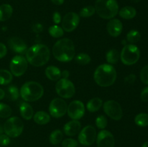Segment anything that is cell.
Returning a JSON list of instances; mask_svg holds the SVG:
<instances>
[{"label": "cell", "mask_w": 148, "mask_h": 147, "mask_svg": "<svg viewBox=\"0 0 148 147\" xmlns=\"http://www.w3.org/2000/svg\"><path fill=\"white\" fill-rule=\"evenodd\" d=\"M26 59L32 66L39 67L48 63L50 59L49 48L43 44H36L27 48Z\"/></svg>", "instance_id": "obj_1"}, {"label": "cell", "mask_w": 148, "mask_h": 147, "mask_svg": "<svg viewBox=\"0 0 148 147\" xmlns=\"http://www.w3.org/2000/svg\"><path fill=\"white\" fill-rule=\"evenodd\" d=\"M55 59L61 62H69L74 59L75 48L73 41L69 38L59 40L52 48Z\"/></svg>", "instance_id": "obj_2"}, {"label": "cell", "mask_w": 148, "mask_h": 147, "mask_svg": "<svg viewBox=\"0 0 148 147\" xmlns=\"http://www.w3.org/2000/svg\"><path fill=\"white\" fill-rule=\"evenodd\" d=\"M116 71L111 64H101L94 72V80L100 86L107 87L114 84L116 79Z\"/></svg>", "instance_id": "obj_3"}, {"label": "cell", "mask_w": 148, "mask_h": 147, "mask_svg": "<svg viewBox=\"0 0 148 147\" xmlns=\"http://www.w3.org/2000/svg\"><path fill=\"white\" fill-rule=\"evenodd\" d=\"M43 87L36 82H27L22 86L20 95L26 102H35L43 97Z\"/></svg>", "instance_id": "obj_4"}, {"label": "cell", "mask_w": 148, "mask_h": 147, "mask_svg": "<svg viewBox=\"0 0 148 147\" xmlns=\"http://www.w3.org/2000/svg\"><path fill=\"white\" fill-rule=\"evenodd\" d=\"M95 9L98 16L106 20L113 19L119 13L116 0H96Z\"/></svg>", "instance_id": "obj_5"}, {"label": "cell", "mask_w": 148, "mask_h": 147, "mask_svg": "<svg viewBox=\"0 0 148 147\" xmlns=\"http://www.w3.org/2000/svg\"><path fill=\"white\" fill-rule=\"evenodd\" d=\"M140 57V49L134 44L125 45L120 54L121 62L127 66H131L137 63Z\"/></svg>", "instance_id": "obj_6"}, {"label": "cell", "mask_w": 148, "mask_h": 147, "mask_svg": "<svg viewBox=\"0 0 148 147\" xmlns=\"http://www.w3.org/2000/svg\"><path fill=\"white\" fill-rule=\"evenodd\" d=\"M3 128L6 135L12 138H17L20 136L23 133L24 125L23 121L20 118L12 117L4 122Z\"/></svg>", "instance_id": "obj_7"}, {"label": "cell", "mask_w": 148, "mask_h": 147, "mask_svg": "<svg viewBox=\"0 0 148 147\" xmlns=\"http://www.w3.org/2000/svg\"><path fill=\"white\" fill-rule=\"evenodd\" d=\"M56 92L59 97L64 99H69L75 93L74 84L68 79H61L58 80L56 85Z\"/></svg>", "instance_id": "obj_8"}, {"label": "cell", "mask_w": 148, "mask_h": 147, "mask_svg": "<svg viewBox=\"0 0 148 147\" xmlns=\"http://www.w3.org/2000/svg\"><path fill=\"white\" fill-rule=\"evenodd\" d=\"M10 72L15 76L24 74L27 69V61L22 56H15L11 60L10 64Z\"/></svg>", "instance_id": "obj_9"}, {"label": "cell", "mask_w": 148, "mask_h": 147, "mask_svg": "<svg viewBox=\"0 0 148 147\" xmlns=\"http://www.w3.org/2000/svg\"><path fill=\"white\" fill-rule=\"evenodd\" d=\"M103 110L105 113L114 120H119L123 116L121 106L115 100H108L104 102Z\"/></svg>", "instance_id": "obj_10"}, {"label": "cell", "mask_w": 148, "mask_h": 147, "mask_svg": "<svg viewBox=\"0 0 148 147\" xmlns=\"http://www.w3.org/2000/svg\"><path fill=\"white\" fill-rule=\"evenodd\" d=\"M49 112L55 118L63 117L67 111V105L62 98H55L49 105Z\"/></svg>", "instance_id": "obj_11"}, {"label": "cell", "mask_w": 148, "mask_h": 147, "mask_svg": "<svg viewBox=\"0 0 148 147\" xmlns=\"http://www.w3.org/2000/svg\"><path fill=\"white\" fill-rule=\"evenodd\" d=\"M96 137L95 128L92 125H88L80 131L78 135V140L82 145L90 146L95 142Z\"/></svg>", "instance_id": "obj_12"}, {"label": "cell", "mask_w": 148, "mask_h": 147, "mask_svg": "<svg viewBox=\"0 0 148 147\" xmlns=\"http://www.w3.org/2000/svg\"><path fill=\"white\" fill-rule=\"evenodd\" d=\"M85 108L83 102L79 100H74L67 106V112L69 118L72 120H79L85 114Z\"/></svg>", "instance_id": "obj_13"}, {"label": "cell", "mask_w": 148, "mask_h": 147, "mask_svg": "<svg viewBox=\"0 0 148 147\" xmlns=\"http://www.w3.org/2000/svg\"><path fill=\"white\" fill-rule=\"evenodd\" d=\"M79 23V16L75 12L67 13L62 19V27L66 32L70 33L77 27Z\"/></svg>", "instance_id": "obj_14"}, {"label": "cell", "mask_w": 148, "mask_h": 147, "mask_svg": "<svg viewBox=\"0 0 148 147\" xmlns=\"http://www.w3.org/2000/svg\"><path fill=\"white\" fill-rule=\"evenodd\" d=\"M97 146L98 147H114L115 139L110 131L102 130L97 135Z\"/></svg>", "instance_id": "obj_15"}, {"label": "cell", "mask_w": 148, "mask_h": 147, "mask_svg": "<svg viewBox=\"0 0 148 147\" xmlns=\"http://www.w3.org/2000/svg\"><path fill=\"white\" fill-rule=\"evenodd\" d=\"M9 48L12 51L17 53H26L27 50V46L25 42L18 37H12L7 41Z\"/></svg>", "instance_id": "obj_16"}, {"label": "cell", "mask_w": 148, "mask_h": 147, "mask_svg": "<svg viewBox=\"0 0 148 147\" xmlns=\"http://www.w3.org/2000/svg\"><path fill=\"white\" fill-rule=\"evenodd\" d=\"M108 34L112 37H118L120 35L123 30V24L118 19H111L106 25Z\"/></svg>", "instance_id": "obj_17"}, {"label": "cell", "mask_w": 148, "mask_h": 147, "mask_svg": "<svg viewBox=\"0 0 148 147\" xmlns=\"http://www.w3.org/2000/svg\"><path fill=\"white\" fill-rule=\"evenodd\" d=\"M81 123L77 120H72L66 122L64 126V132L66 135L74 136L80 131Z\"/></svg>", "instance_id": "obj_18"}, {"label": "cell", "mask_w": 148, "mask_h": 147, "mask_svg": "<svg viewBox=\"0 0 148 147\" xmlns=\"http://www.w3.org/2000/svg\"><path fill=\"white\" fill-rule=\"evenodd\" d=\"M46 76L51 81H58L62 76V71L58 67L54 66H49L45 70Z\"/></svg>", "instance_id": "obj_19"}, {"label": "cell", "mask_w": 148, "mask_h": 147, "mask_svg": "<svg viewBox=\"0 0 148 147\" xmlns=\"http://www.w3.org/2000/svg\"><path fill=\"white\" fill-rule=\"evenodd\" d=\"M20 112L21 116L27 120H30L33 117V109L27 102H22L20 104Z\"/></svg>", "instance_id": "obj_20"}, {"label": "cell", "mask_w": 148, "mask_h": 147, "mask_svg": "<svg viewBox=\"0 0 148 147\" xmlns=\"http://www.w3.org/2000/svg\"><path fill=\"white\" fill-rule=\"evenodd\" d=\"M13 9L10 4H4L0 6V22H4L11 17Z\"/></svg>", "instance_id": "obj_21"}, {"label": "cell", "mask_w": 148, "mask_h": 147, "mask_svg": "<svg viewBox=\"0 0 148 147\" xmlns=\"http://www.w3.org/2000/svg\"><path fill=\"white\" fill-rule=\"evenodd\" d=\"M119 14L121 18L125 20H131L135 17L137 14V11L134 7L127 6L121 8L119 12Z\"/></svg>", "instance_id": "obj_22"}, {"label": "cell", "mask_w": 148, "mask_h": 147, "mask_svg": "<svg viewBox=\"0 0 148 147\" xmlns=\"http://www.w3.org/2000/svg\"><path fill=\"white\" fill-rule=\"evenodd\" d=\"M103 105V101L101 98L95 97L88 101L87 103V109L91 112H97L101 109Z\"/></svg>", "instance_id": "obj_23"}, {"label": "cell", "mask_w": 148, "mask_h": 147, "mask_svg": "<svg viewBox=\"0 0 148 147\" xmlns=\"http://www.w3.org/2000/svg\"><path fill=\"white\" fill-rule=\"evenodd\" d=\"M33 120L38 125H45L50 121V115L46 112L39 111L37 112L33 116Z\"/></svg>", "instance_id": "obj_24"}, {"label": "cell", "mask_w": 148, "mask_h": 147, "mask_svg": "<svg viewBox=\"0 0 148 147\" xmlns=\"http://www.w3.org/2000/svg\"><path fill=\"white\" fill-rule=\"evenodd\" d=\"M107 62L108 64H116L120 59V54L119 51L116 49H111L108 50L106 56Z\"/></svg>", "instance_id": "obj_25"}, {"label": "cell", "mask_w": 148, "mask_h": 147, "mask_svg": "<svg viewBox=\"0 0 148 147\" xmlns=\"http://www.w3.org/2000/svg\"><path fill=\"white\" fill-rule=\"evenodd\" d=\"M13 76L12 73L6 69H0V84H9L12 81Z\"/></svg>", "instance_id": "obj_26"}, {"label": "cell", "mask_w": 148, "mask_h": 147, "mask_svg": "<svg viewBox=\"0 0 148 147\" xmlns=\"http://www.w3.org/2000/svg\"><path fill=\"white\" fill-rule=\"evenodd\" d=\"M6 93L7 97L11 101H15L16 99H18L19 95H20V92L18 90V88L14 85L9 86L6 89Z\"/></svg>", "instance_id": "obj_27"}, {"label": "cell", "mask_w": 148, "mask_h": 147, "mask_svg": "<svg viewBox=\"0 0 148 147\" xmlns=\"http://www.w3.org/2000/svg\"><path fill=\"white\" fill-rule=\"evenodd\" d=\"M63 139V133L61 130H55L51 133L49 136V141L53 145H56L62 142Z\"/></svg>", "instance_id": "obj_28"}, {"label": "cell", "mask_w": 148, "mask_h": 147, "mask_svg": "<svg viewBox=\"0 0 148 147\" xmlns=\"http://www.w3.org/2000/svg\"><path fill=\"white\" fill-rule=\"evenodd\" d=\"M141 39V35L140 32L136 30H132L127 33V40L130 44H134V43L139 42Z\"/></svg>", "instance_id": "obj_29"}, {"label": "cell", "mask_w": 148, "mask_h": 147, "mask_svg": "<svg viewBox=\"0 0 148 147\" xmlns=\"http://www.w3.org/2000/svg\"><path fill=\"white\" fill-rule=\"evenodd\" d=\"M134 122L138 126L146 127L148 125V114L142 112L136 115Z\"/></svg>", "instance_id": "obj_30"}, {"label": "cell", "mask_w": 148, "mask_h": 147, "mask_svg": "<svg viewBox=\"0 0 148 147\" xmlns=\"http://www.w3.org/2000/svg\"><path fill=\"white\" fill-rule=\"evenodd\" d=\"M49 33L53 37L59 38V37L63 36L64 30L62 29V27H59V26L56 25V24H54V25H52L49 27Z\"/></svg>", "instance_id": "obj_31"}, {"label": "cell", "mask_w": 148, "mask_h": 147, "mask_svg": "<svg viewBox=\"0 0 148 147\" xmlns=\"http://www.w3.org/2000/svg\"><path fill=\"white\" fill-rule=\"evenodd\" d=\"M75 60L76 61V63H77L78 64L80 65H86L90 62L91 59L90 56H89L87 53H79V54L77 55L75 58Z\"/></svg>", "instance_id": "obj_32"}, {"label": "cell", "mask_w": 148, "mask_h": 147, "mask_svg": "<svg viewBox=\"0 0 148 147\" xmlns=\"http://www.w3.org/2000/svg\"><path fill=\"white\" fill-rule=\"evenodd\" d=\"M11 108L4 103H0V118H7L12 115Z\"/></svg>", "instance_id": "obj_33"}, {"label": "cell", "mask_w": 148, "mask_h": 147, "mask_svg": "<svg viewBox=\"0 0 148 147\" xmlns=\"http://www.w3.org/2000/svg\"><path fill=\"white\" fill-rule=\"evenodd\" d=\"M95 13V7H92V6H88V7H85L84 8H82V10L79 12V16L82 17H90L91 16L93 15Z\"/></svg>", "instance_id": "obj_34"}, {"label": "cell", "mask_w": 148, "mask_h": 147, "mask_svg": "<svg viewBox=\"0 0 148 147\" xmlns=\"http://www.w3.org/2000/svg\"><path fill=\"white\" fill-rule=\"evenodd\" d=\"M95 125L99 129L103 130L104 128H106L107 125H108L107 118L104 115H99L95 119Z\"/></svg>", "instance_id": "obj_35"}, {"label": "cell", "mask_w": 148, "mask_h": 147, "mask_svg": "<svg viewBox=\"0 0 148 147\" xmlns=\"http://www.w3.org/2000/svg\"><path fill=\"white\" fill-rule=\"evenodd\" d=\"M140 79L145 84L148 85V65H146L140 71Z\"/></svg>", "instance_id": "obj_36"}, {"label": "cell", "mask_w": 148, "mask_h": 147, "mask_svg": "<svg viewBox=\"0 0 148 147\" xmlns=\"http://www.w3.org/2000/svg\"><path fill=\"white\" fill-rule=\"evenodd\" d=\"M78 142L73 138H66L62 141V146L63 147H77Z\"/></svg>", "instance_id": "obj_37"}, {"label": "cell", "mask_w": 148, "mask_h": 147, "mask_svg": "<svg viewBox=\"0 0 148 147\" xmlns=\"http://www.w3.org/2000/svg\"><path fill=\"white\" fill-rule=\"evenodd\" d=\"M10 143V138L6 134H1L0 135V145L3 146H8Z\"/></svg>", "instance_id": "obj_38"}, {"label": "cell", "mask_w": 148, "mask_h": 147, "mask_svg": "<svg viewBox=\"0 0 148 147\" xmlns=\"http://www.w3.org/2000/svg\"><path fill=\"white\" fill-rule=\"evenodd\" d=\"M136 81V76L133 74L128 75L127 76H126L125 79H124V82L127 84H133Z\"/></svg>", "instance_id": "obj_39"}, {"label": "cell", "mask_w": 148, "mask_h": 147, "mask_svg": "<svg viewBox=\"0 0 148 147\" xmlns=\"http://www.w3.org/2000/svg\"><path fill=\"white\" fill-rule=\"evenodd\" d=\"M140 98L143 102H148V86H146L142 90L141 94H140Z\"/></svg>", "instance_id": "obj_40"}, {"label": "cell", "mask_w": 148, "mask_h": 147, "mask_svg": "<svg viewBox=\"0 0 148 147\" xmlns=\"http://www.w3.org/2000/svg\"><path fill=\"white\" fill-rule=\"evenodd\" d=\"M7 48L6 46L3 43H0V59L4 58L7 55Z\"/></svg>", "instance_id": "obj_41"}, {"label": "cell", "mask_w": 148, "mask_h": 147, "mask_svg": "<svg viewBox=\"0 0 148 147\" xmlns=\"http://www.w3.org/2000/svg\"><path fill=\"white\" fill-rule=\"evenodd\" d=\"M53 21L55 24H58L62 22V17L58 12H55L53 14Z\"/></svg>", "instance_id": "obj_42"}, {"label": "cell", "mask_w": 148, "mask_h": 147, "mask_svg": "<svg viewBox=\"0 0 148 147\" xmlns=\"http://www.w3.org/2000/svg\"><path fill=\"white\" fill-rule=\"evenodd\" d=\"M33 30L36 33H39L43 31V25L40 23H36L33 26Z\"/></svg>", "instance_id": "obj_43"}, {"label": "cell", "mask_w": 148, "mask_h": 147, "mask_svg": "<svg viewBox=\"0 0 148 147\" xmlns=\"http://www.w3.org/2000/svg\"><path fill=\"white\" fill-rule=\"evenodd\" d=\"M52 1V3L56 5H62L64 2V0H51Z\"/></svg>", "instance_id": "obj_44"}, {"label": "cell", "mask_w": 148, "mask_h": 147, "mask_svg": "<svg viewBox=\"0 0 148 147\" xmlns=\"http://www.w3.org/2000/svg\"><path fill=\"white\" fill-rule=\"evenodd\" d=\"M69 76V73L67 70H64L62 72V76L63 79H68Z\"/></svg>", "instance_id": "obj_45"}, {"label": "cell", "mask_w": 148, "mask_h": 147, "mask_svg": "<svg viewBox=\"0 0 148 147\" xmlns=\"http://www.w3.org/2000/svg\"><path fill=\"white\" fill-rule=\"evenodd\" d=\"M4 97H5V92H4L2 89L0 88V100L4 99Z\"/></svg>", "instance_id": "obj_46"}, {"label": "cell", "mask_w": 148, "mask_h": 147, "mask_svg": "<svg viewBox=\"0 0 148 147\" xmlns=\"http://www.w3.org/2000/svg\"><path fill=\"white\" fill-rule=\"evenodd\" d=\"M4 128H3L2 126H1V125H0V135H1V134H3V133H4Z\"/></svg>", "instance_id": "obj_47"}, {"label": "cell", "mask_w": 148, "mask_h": 147, "mask_svg": "<svg viewBox=\"0 0 148 147\" xmlns=\"http://www.w3.org/2000/svg\"><path fill=\"white\" fill-rule=\"evenodd\" d=\"M142 147H148V141L145 142L144 144H143V146H142Z\"/></svg>", "instance_id": "obj_48"}, {"label": "cell", "mask_w": 148, "mask_h": 147, "mask_svg": "<svg viewBox=\"0 0 148 147\" xmlns=\"http://www.w3.org/2000/svg\"><path fill=\"white\" fill-rule=\"evenodd\" d=\"M132 1L134 3H138V2H140V0H132Z\"/></svg>", "instance_id": "obj_49"}, {"label": "cell", "mask_w": 148, "mask_h": 147, "mask_svg": "<svg viewBox=\"0 0 148 147\" xmlns=\"http://www.w3.org/2000/svg\"><path fill=\"white\" fill-rule=\"evenodd\" d=\"M0 147H1V146H0Z\"/></svg>", "instance_id": "obj_50"}]
</instances>
